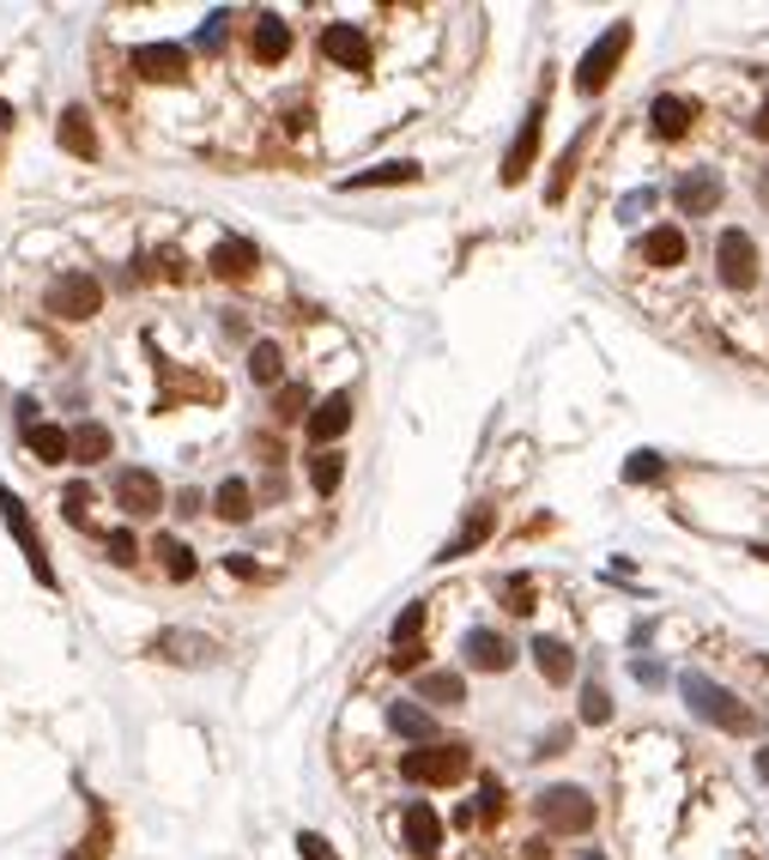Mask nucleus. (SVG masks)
<instances>
[{
  "label": "nucleus",
  "instance_id": "aec40b11",
  "mask_svg": "<svg viewBox=\"0 0 769 860\" xmlns=\"http://www.w3.org/2000/svg\"><path fill=\"white\" fill-rule=\"evenodd\" d=\"M649 121H654V133H661V140H685V133H691V121H697V104H685V97L661 92V97L649 104Z\"/></svg>",
  "mask_w": 769,
  "mask_h": 860
},
{
  "label": "nucleus",
  "instance_id": "393cba45",
  "mask_svg": "<svg viewBox=\"0 0 769 860\" xmlns=\"http://www.w3.org/2000/svg\"><path fill=\"white\" fill-rule=\"evenodd\" d=\"M394 183H418V164H406V158H388V164H370V170H358V176H346V195L352 188H394Z\"/></svg>",
  "mask_w": 769,
  "mask_h": 860
},
{
  "label": "nucleus",
  "instance_id": "49530a36",
  "mask_svg": "<svg viewBox=\"0 0 769 860\" xmlns=\"http://www.w3.org/2000/svg\"><path fill=\"white\" fill-rule=\"evenodd\" d=\"M563 740H570V728H551L546 740H539V752H534V757H558V752H563Z\"/></svg>",
  "mask_w": 769,
  "mask_h": 860
},
{
  "label": "nucleus",
  "instance_id": "f704fd0d",
  "mask_svg": "<svg viewBox=\"0 0 769 860\" xmlns=\"http://www.w3.org/2000/svg\"><path fill=\"white\" fill-rule=\"evenodd\" d=\"M104 842H109V818H104V806L92 800V830H85V842H79L67 860H97V855H104Z\"/></svg>",
  "mask_w": 769,
  "mask_h": 860
},
{
  "label": "nucleus",
  "instance_id": "2eb2a0df",
  "mask_svg": "<svg viewBox=\"0 0 769 860\" xmlns=\"http://www.w3.org/2000/svg\"><path fill=\"white\" fill-rule=\"evenodd\" d=\"M673 200H678L685 219H703V212L721 207V176H715V170H691V176H678Z\"/></svg>",
  "mask_w": 769,
  "mask_h": 860
},
{
  "label": "nucleus",
  "instance_id": "4468645a",
  "mask_svg": "<svg viewBox=\"0 0 769 860\" xmlns=\"http://www.w3.org/2000/svg\"><path fill=\"white\" fill-rule=\"evenodd\" d=\"M400 836L412 855H436V848H443V818H436L431 800H412V806L400 812Z\"/></svg>",
  "mask_w": 769,
  "mask_h": 860
},
{
  "label": "nucleus",
  "instance_id": "5701e85b",
  "mask_svg": "<svg viewBox=\"0 0 769 860\" xmlns=\"http://www.w3.org/2000/svg\"><path fill=\"white\" fill-rule=\"evenodd\" d=\"M25 449L37 461H73V430H61V425H25Z\"/></svg>",
  "mask_w": 769,
  "mask_h": 860
},
{
  "label": "nucleus",
  "instance_id": "c9c22d12",
  "mask_svg": "<svg viewBox=\"0 0 769 860\" xmlns=\"http://www.w3.org/2000/svg\"><path fill=\"white\" fill-rule=\"evenodd\" d=\"M61 515H67L73 527L92 522V485H67V491H61Z\"/></svg>",
  "mask_w": 769,
  "mask_h": 860
},
{
  "label": "nucleus",
  "instance_id": "423d86ee",
  "mask_svg": "<svg viewBox=\"0 0 769 860\" xmlns=\"http://www.w3.org/2000/svg\"><path fill=\"white\" fill-rule=\"evenodd\" d=\"M43 303H49V315H61V322H92V315L104 310V286H97L92 274H61Z\"/></svg>",
  "mask_w": 769,
  "mask_h": 860
},
{
  "label": "nucleus",
  "instance_id": "4be33fe9",
  "mask_svg": "<svg viewBox=\"0 0 769 860\" xmlns=\"http://www.w3.org/2000/svg\"><path fill=\"white\" fill-rule=\"evenodd\" d=\"M212 509H219V522H248L255 515V485L248 479H219V491H212Z\"/></svg>",
  "mask_w": 769,
  "mask_h": 860
},
{
  "label": "nucleus",
  "instance_id": "79ce46f5",
  "mask_svg": "<svg viewBox=\"0 0 769 860\" xmlns=\"http://www.w3.org/2000/svg\"><path fill=\"white\" fill-rule=\"evenodd\" d=\"M503 600H509V613H534V582H527V576H509Z\"/></svg>",
  "mask_w": 769,
  "mask_h": 860
},
{
  "label": "nucleus",
  "instance_id": "3c124183",
  "mask_svg": "<svg viewBox=\"0 0 769 860\" xmlns=\"http://www.w3.org/2000/svg\"><path fill=\"white\" fill-rule=\"evenodd\" d=\"M751 133H757V140H769V104H764V109H757V121H751Z\"/></svg>",
  "mask_w": 769,
  "mask_h": 860
},
{
  "label": "nucleus",
  "instance_id": "4c0bfd02",
  "mask_svg": "<svg viewBox=\"0 0 769 860\" xmlns=\"http://www.w3.org/2000/svg\"><path fill=\"white\" fill-rule=\"evenodd\" d=\"M661 473L666 467H661V455H654V449H637V455L625 461V479L630 485H649V479H661Z\"/></svg>",
  "mask_w": 769,
  "mask_h": 860
},
{
  "label": "nucleus",
  "instance_id": "c85d7f7f",
  "mask_svg": "<svg viewBox=\"0 0 769 860\" xmlns=\"http://www.w3.org/2000/svg\"><path fill=\"white\" fill-rule=\"evenodd\" d=\"M152 551L164 558V576H170V582H195L200 563H195V551H188L176 534H158V546H152Z\"/></svg>",
  "mask_w": 769,
  "mask_h": 860
},
{
  "label": "nucleus",
  "instance_id": "1a4fd4ad",
  "mask_svg": "<svg viewBox=\"0 0 769 860\" xmlns=\"http://www.w3.org/2000/svg\"><path fill=\"white\" fill-rule=\"evenodd\" d=\"M546 97H551V85L534 97V109H527V121H522V133H515V146L503 152V188H515L534 170V158H539V128H546Z\"/></svg>",
  "mask_w": 769,
  "mask_h": 860
},
{
  "label": "nucleus",
  "instance_id": "ea45409f",
  "mask_svg": "<svg viewBox=\"0 0 769 860\" xmlns=\"http://www.w3.org/2000/svg\"><path fill=\"white\" fill-rule=\"evenodd\" d=\"M104 551H109V563H121V570H128V563H140V539H133L128 527H116V534L104 539Z\"/></svg>",
  "mask_w": 769,
  "mask_h": 860
},
{
  "label": "nucleus",
  "instance_id": "58836bf2",
  "mask_svg": "<svg viewBox=\"0 0 769 860\" xmlns=\"http://www.w3.org/2000/svg\"><path fill=\"white\" fill-rule=\"evenodd\" d=\"M418 630H424V600H418V606H406V613L394 618V649H412Z\"/></svg>",
  "mask_w": 769,
  "mask_h": 860
},
{
  "label": "nucleus",
  "instance_id": "a19ab883",
  "mask_svg": "<svg viewBox=\"0 0 769 860\" xmlns=\"http://www.w3.org/2000/svg\"><path fill=\"white\" fill-rule=\"evenodd\" d=\"M473 818H503V782H497V776H485V788H479V806H473Z\"/></svg>",
  "mask_w": 769,
  "mask_h": 860
},
{
  "label": "nucleus",
  "instance_id": "72a5a7b5",
  "mask_svg": "<svg viewBox=\"0 0 769 860\" xmlns=\"http://www.w3.org/2000/svg\"><path fill=\"white\" fill-rule=\"evenodd\" d=\"M582 146H587V133H575L570 146H563V158H558V176H551V188H546V200H563V188H570V176H575V164H582Z\"/></svg>",
  "mask_w": 769,
  "mask_h": 860
},
{
  "label": "nucleus",
  "instance_id": "6ab92c4d",
  "mask_svg": "<svg viewBox=\"0 0 769 860\" xmlns=\"http://www.w3.org/2000/svg\"><path fill=\"white\" fill-rule=\"evenodd\" d=\"M55 140H61V152H73V158H97L92 109H85V104H67V109H61V128H55Z\"/></svg>",
  "mask_w": 769,
  "mask_h": 860
},
{
  "label": "nucleus",
  "instance_id": "a211bd4d",
  "mask_svg": "<svg viewBox=\"0 0 769 860\" xmlns=\"http://www.w3.org/2000/svg\"><path fill=\"white\" fill-rule=\"evenodd\" d=\"M461 654H467V666H479V673H503V666L515 661L509 637H497V630H467V637H461Z\"/></svg>",
  "mask_w": 769,
  "mask_h": 860
},
{
  "label": "nucleus",
  "instance_id": "cd10ccee",
  "mask_svg": "<svg viewBox=\"0 0 769 860\" xmlns=\"http://www.w3.org/2000/svg\"><path fill=\"white\" fill-rule=\"evenodd\" d=\"M418 697H424V704L455 709V704H467V678H461V673H418Z\"/></svg>",
  "mask_w": 769,
  "mask_h": 860
},
{
  "label": "nucleus",
  "instance_id": "bb28decb",
  "mask_svg": "<svg viewBox=\"0 0 769 860\" xmlns=\"http://www.w3.org/2000/svg\"><path fill=\"white\" fill-rule=\"evenodd\" d=\"M388 728L400 733V740H418V745H436V740H443V733H436V721L424 716L418 704H394V709H388Z\"/></svg>",
  "mask_w": 769,
  "mask_h": 860
},
{
  "label": "nucleus",
  "instance_id": "0eeeda50",
  "mask_svg": "<svg viewBox=\"0 0 769 860\" xmlns=\"http://www.w3.org/2000/svg\"><path fill=\"white\" fill-rule=\"evenodd\" d=\"M715 274H721V286H733V291L757 286V243L745 231H721L715 236Z\"/></svg>",
  "mask_w": 769,
  "mask_h": 860
},
{
  "label": "nucleus",
  "instance_id": "9b49d317",
  "mask_svg": "<svg viewBox=\"0 0 769 860\" xmlns=\"http://www.w3.org/2000/svg\"><path fill=\"white\" fill-rule=\"evenodd\" d=\"M352 394H327L322 406H315L310 418H303V430H310V443H322V449H334L339 437H346V430H352Z\"/></svg>",
  "mask_w": 769,
  "mask_h": 860
},
{
  "label": "nucleus",
  "instance_id": "f8f14e48",
  "mask_svg": "<svg viewBox=\"0 0 769 860\" xmlns=\"http://www.w3.org/2000/svg\"><path fill=\"white\" fill-rule=\"evenodd\" d=\"M322 55L346 73H370V37L358 25H327L322 31Z\"/></svg>",
  "mask_w": 769,
  "mask_h": 860
},
{
  "label": "nucleus",
  "instance_id": "6e6552de",
  "mask_svg": "<svg viewBox=\"0 0 769 860\" xmlns=\"http://www.w3.org/2000/svg\"><path fill=\"white\" fill-rule=\"evenodd\" d=\"M116 503L121 515H133V522H152L158 509H164V485H158L152 467H121L116 473Z\"/></svg>",
  "mask_w": 769,
  "mask_h": 860
},
{
  "label": "nucleus",
  "instance_id": "f03ea898",
  "mask_svg": "<svg viewBox=\"0 0 769 860\" xmlns=\"http://www.w3.org/2000/svg\"><path fill=\"white\" fill-rule=\"evenodd\" d=\"M625 55H630V25L618 19V25H606V31H601V43H594V49H587L582 61H575V92H582V97L606 92Z\"/></svg>",
  "mask_w": 769,
  "mask_h": 860
},
{
  "label": "nucleus",
  "instance_id": "09e8293b",
  "mask_svg": "<svg viewBox=\"0 0 769 860\" xmlns=\"http://www.w3.org/2000/svg\"><path fill=\"white\" fill-rule=\"evenodd\" d=\"M176 515H207V509H200V491H183V497H176Z\"/></svg>",
  "mask_w": 769,
  "mask_h": 860
},
{
  "label": "nucleus",
  "instance_id": "7c9ffc66",
  "mask_svg": "<svg viewBox=\"0 0 769 860\" xmlns=\"http://www.w3.org/2000/svg\"><path fill=\"white\" fill-rule=\"evenodd\" d=\"M73 461H79V467H97V461H109V430L97 425V418L73 430Z\"/></svg>",
  "mask_w": 769,
  "mask_h": 860
},
{
  "label": "nucleus",
  "instance_id": "39448f33",
  "mask_svg": "<svg viewBox=\"0 0 769 860\" xmlns=\"http://www.w3.org/2000/svg\"><path fill=\"white\" fill-rule=\"evenodd\" d=\"M534 812H539V824H546V830H558V836L594 830V800H587L582 788H546V794L534 800Z\"/></svg>",
  "mask_w": 769,
  "mask_h": 860
},
{
  "label": "nucleus",
  "instance_id": "412c9836",
  "mask_svg": "<svg viewBox=\"0 0 769 860\" xmlns=\"http://www.w3.org/2000/svg\"><path fill=\"white\" fill-rule=\"evenodd\" d=\"M491 527H497V509H473L467 522H461V534L436 551V563H455V558H467V551H479L485 539H491Z\"/></svg>",
  "mask_w": 769,
  "mask_h": 860
},
{
  "label": "nucleus",
  "instance_id": "20e7f679",
  "mask_svg": "<svg viewBox=\"0 0 769 860\" xmlns=\"http://www.w3.org/2000/svg\"><path fill=\"white\" fill-rule=\"evenodd\" d=\"M0 522H7V534H13L19 546H25V558H31V576H37L43 588H55V563H49V546H43L37 522H31L25 497H13V485H0Z\"/></svg>",
  "mask_w": 769,
  "mask_h": 860
},
{
  "label": "nucleus",
  "instance_id": "8fccbe9b",
  "mask_svg": "<svg viewBox=\"0 0 769 860\" xmlns=\"http://www.w3.org/2000/svg\"><path fill=\"white\" fill-rule=\"evenodd\" d=\"M231 576H261V570H255V558H248V551H231Z\"/></svg>",
  "mask_w": 769,
  "mask_h": 860
},
{
  "label": "nucleus",
  "instance_id": "603ef678",
  "mask_svg": "<svg viewBox=\"0 0 769 860\" xmlns=\"http://www.w3.org/2000/svg\"><path fill=\"white\" fill-rule=\"evenodd\" d=\"M13 121H19V116H13V104H0V133L13 128Z\"/></svg>",
  "mask_w": 769,
  "mask_h": 860
},
{
  "label": "nucleus",
  "instance_id": "864d4df0",
  "mask_svg": "<svg viewBox=\"0 0 769 860\" xmlns=\"http://www.w3.org/2000/svg\"><path fill=\"white\" fill-rule=\"evenodd\" d=\"M757 776H764V782H769V745H764V752H757Z\"/></svg>",
  "mask_w": 769,
  "mask_h": 860
},
{
  "label": "nucleus",
  "instance_id": "f257e3e1",
  "mask_svg": "<svg viewBox=\"0 0 769 860\" xmlns=\"http://www.w3.org/2000/svg\"><path fill=\"white\" fill-rule=\"evenodd\" d=\"M473 769V752L461 740H436V745H418V752L400 757V782H418V788H448Z\"/></svg>",
  "mask_w": 769,
  "mask_h": 860
},
{
  "label": "nucleus",
  "instance_id": "de8ad7c7",
  "mask_svg": "<svg viewBox=\"0 0 769 860\" xmlns=\"http://www.w3.org/2000/svg\"><path fill=\"white\" fill-rule=\"evenodd\" d=\"M649 200H654L649 188H642V195H625V207H618V212H625V219H637V212H649Z\"/></svg>",
  "mask_w": 769,
  "mask_h": 860
},
{
  "label": "nucleus",
  "instance_id": "e433bc0d",
  "mask_svg": "<svg viewBox=\"0 0 769 860\" xmlns=\"http://www.w3.org/2000/svg\"><path fill=\"white\" fill-rule=\"evenodd\" d=\"M582 721H587V728H606V721H613V697H606V685H587V692H582Z\"/></svg>",
  "mask_w": 769,
  "mask_h": 860
},
{
  "label": "nucleus",
  "instance_id": "c756f323",
  "mask_svg": "<svg viewBox=\"0 0 769 860\" xmlns=\"http://www.w3.org/2000/svg\"><path fill=\"white\" fill-rule=\"evenodd\" d=\"M248 376L261 382V388H273V382L286 376V352H279L273 339H255V346H248Z\"/></svg>",
  "mask_w": 769,
  "mask_h": 860
},
{
  "label": "nucleus",
  "instance_id": "473e14b6",
  "mask_svg": "<svg viewBox=\"0 0 769 860\" xmlns=\"http://www.w3.org/2000/svg\"><path fill=\"white\" fill-rule=\"evenodd\" d=\"M303 412H315L310 388H303V382H286V388L273 394V418H279V425H298Z\"/></svg>",
  "mask_w": 769,
  "mask_h": 860
},
{
  "label": "nucleus",
  "instance_id": "c03bdc74",
  "mask_svg": "<svg viewBox=\"0 0 769 860\" xmlns=\"http://www.w3.org/2000/svg\"><path fill=\"white\" fill-rule=\"evenodd\" d=\"M298 855H303V860H334V848H327V836L303 830V836H298Z\"/></svg>",
  "mask_w": 769,
  "mask_h": 860
},
{
  "label": "nucleus",
  "instance_id": "f3484780",
  "mask_svg": "<svg viewBox=\"0 0 769 860\" xmlns=\"http://www.w3.org/2000/svg\"><path fill=\"white\" fill-rule=\"evenodd\" d=\"M207 267L219 279H248L255 267H261V248L248 243V236H219V243H212V255H207Z\"/></svg>",
  "mask_w": 769,
  "mask_h": 860
},
{
  "label": "nucleus",
  "instance_id": "ddd939ff",
  "mask_svg": "<svg viewBox=\"0 0 769 860\" xmlns=\"http://www.w3.org/2000/svg\"><path fill=\"white\" fill-rule=\"evenodd\" d=\"M685 255H691V243H685L678 224H654V231H642V243H637L642 267H685Z\"/></svg>",
  "mask_w": 769,
  "mask_h": 860
},
{
  "label": "nucleus",
  "instance_id": "a878e982",
  "mask_svg": "<svg viewBox=\"0 0 769 860\" xmlns=\"http://www.w3.org/2000/svg\"><path fill=\"white\" fill-rule=\"evenodd\" d=\"M152 654H170V661H188V666H195V661H212L219 649H212L207 637H195V630H158Z\"/></svg>",
  "mask_w": 769,
  "mask_h": 860
},
{
  "label": "nucleus",
  "instance_id": "a18cd8bd",
  "mask_svg": "<svg viewBox=\"0 0 769 860\" xmlns=\"http://www.w3.org/2000/svg\"><path fill=\"white\" fill-rule=\"evenodd\" d=\"M388 666H394V673H418V666H424V649H418V642H412V649H394Z\"/></svg>",
  "mask_w": 769,
  "mask_h": 860
},
{
  "label": "nucleus",
  "instance_id": "7ed1b4c3",
  "mask_svg": "<svg viewBox=\"0 0 769 860\" xmlns=\"http://www.w3.org/2000/svg\"><path fill=\"white\" fill-rule=\"evenodd\" d=\"M685 697H691V709L703 721H715L721 733H751L757 728V716L739 704L733 692H721L715 678H703V673H685Z\"/></svg>",
  "mask_w": 769,
  "mask_h": 860
},
{
  "label": "nucleus",
  "instance_id": "2f4dec72",
  "mask_svg": "<svg viewBox=\"0 0 769 860\" xmlns=\"http://www.w3.org/2000/svg\"><path fill=\"white\" fill-rule=\"evenodd\" d=\"M310 485L322 497H334L339 485H346V455H339V449H322V455L310 461Z\"/></svg>",
  "mask_w": 769,
  "mask_h": 860
},
{
  "label": "nucleus",
  "instance_id": "37998d69",
  "mask_svg": "<svg viewBox=\"0 0 769 860\" xmlns=\"http://www.w3.org/2000/svg\"><path fill=\"white\" fill-rule=\"evenodd\" d=\"M224 25H231V13H212L207 25L195 31V49H219V43H224Z\"/></svg>",
  "mask_w": 769,
  "mask_h": 860
},
{
  "label": "nucleus",
  "instance_id": "dca6fc26",
  "mask_svg": "<svg viewBox=\"0 0 769 860\" xmlns=\"http://www.w3.org/2000/svg\"><path fill=\"white\" fill-rule=\"evenodd\" d=\"M248 55H255L261 67H279L291 55V25L279 13H261L255 25H248Z\"/></svg>",
  "mask_w": 769,
  "mask_h": 860
},
{
  "label": "nucleus",
  "instance_id": "9d476101",
  "mask_svg": "<svg viewBox=\"0 0 769 860\" xmlns=\"http://www.w3.org/2000/svg\"><path fill=\"white\" fill-rule=\"evenodd\" d=\"M128 61H133V73L152 79V85H183L188 79V49H176V43H140Z\"/></svg>",
  "mask_w": 769,
  "mask_h": 860
},
{
  "label": "nucleus",
  "instance_id": "b1692460",
  "mask_svg": "<svg viewBox=\"0 0 769 860\" xmlns=\"http://www.w3.org/2000/svg\"><path fill=\"white\" fill-rule=\"evenodd\" d=\"M534 666H539V678H546V685H570V673H575V654H570V642H558V637H539V642H534Z\"/></svg>",
  "mask_w": 769,
  "mask_h": 860
}]
</instances>
